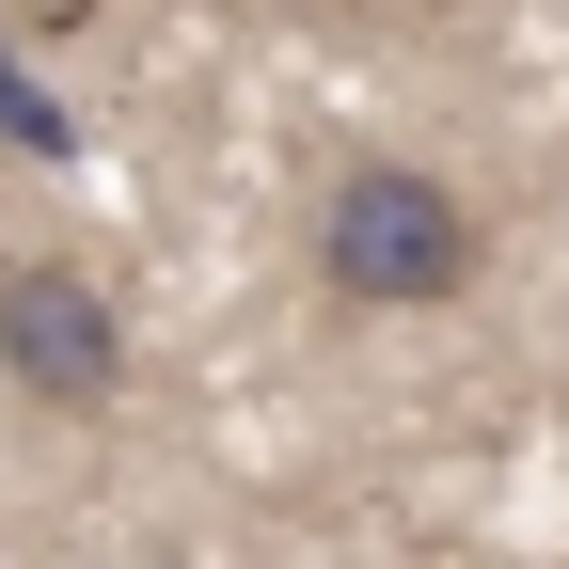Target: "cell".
I'll return each instance as SVG.
<instances>
[{
  "mask_svg": "<svg viewBox=\"0 0 569 569\" xmlns=\"http://www.w3.org/2000/svg\"><path fill=\"white\" fill-rule=\"evenodd\" d=\"M475 253H490V238H475V206H459L443 174H411V159L332 174V206H317V269H332V301H380V317L459 301Z\"/></svg>",
  "mask_w": 569,
  "mask_h": 569,
  "instance_id": "6da1fadb",
  "label": "cell"
},
{
  "mask_svg": "<svg viewBox=\"0 0 569 569\" xmlns=\"http://www.w3.org/2000/svg\"><path fill=\"white\" fill-rule=\"evenodd\" d=\"M0 380H17L32 411H96V396L127 380V332H111V301H96L63 253L0 269Z\"/></svg>",
  "mask_w": 569,
  "mask_h": 569,
  "instance_id": "7a4b0ae2",
  "label": "cell"
},
{
  "mask_svg": "<svg viewBox=\"0 0 569 569\" xmlns=\"http://www.w3.org/2000/svg\"><path fill=\"white\" fill-rule=\"evenodd\" d=\"M0 142H17V159H63V142H80V127H63V96L32 80L17 48H0Z\"/></svg>",
  "mask_w": 569,
  "mask_h": 569,
  "instance_id": "3957f363",
  "label": "cell"
},
{
  "mask_svg": "<svg viewBox=\"0 0 569 569\" xmlns=\"http://www.w3.org/2000/svg\"><path fill=\"white\" fill-rule=\"evenodd\" d=\"M159 569H174V553H159Z\"/></svg>",
  "mask_w": 569,
  "mask_h": 569,
  "instance_id": "277c9868",
  "label": "cell"
}]
</instances>
